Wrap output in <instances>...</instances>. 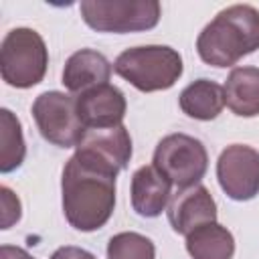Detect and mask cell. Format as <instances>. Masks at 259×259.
I'll use <instances>...</instances> for the list:
<instances>
[{
    "instance_id": "6da1fadb",
    "label": "cell",
    "mask_w": 259,
    "mask_h": 259,
    "mask_svg": "<svg viewBox=\"0 0 259 259\" xmlns=\"http://www.w3.org/2000/svg\"><path fill=\"white\" fill-rule=\"evenodd\" d=\"M115 178L117 172L73 154L61 178L63 212L67 223L81 231L91 233L101 229L115 208Z\"/></svg>"
},
{
    "instance_id": "7a4b0ae2",
    "label": "cell",
    "mask_w": 259,
    "mask_h": 259,
    "mask_svg": "<svg viewBox=\"0 0 259 259\" xmlns=\"http://www.w3.org/2000/svg\"><path fill=\"white\" fill-rule=\"evenodd\" d=\"M259 49V10L249 4L223 8L198 34V57L217 69L233 67Z\"/></svg>"
},
{
    "instance_id": "3957f363",
    "label": "cell",
    "mask_w": 259,
    "mask_h": 259,
    "mask_svg": "<svg viewBox=\"0 0 259 259\" xmlns=\"http://www.w3.org/2000/svg\"><path fill=\"white\" fill-rule=\"evenodd\" d=\"M182 69L180 53L166 45L125 49L113 63V71L144 93L170 89L180 79Z\"/></svg>"
},
{
    "instance_id": "277c9868",
    "label": "cell",
    "mask_w": 259,
    "mask_h": 259,
    "mask_svg": "<svg viewBox=\"0 0 259 259\" xmlns=\"http://www.w3.org/2000/svg\"><path fill=\"white\" fill-rule=\"evenodd\" d=\"M49 67V51L42 36L28 28L18 26L6 32L0 47V73L2 79L16 89L38 85Z\"/></svg>"
},
{
    "instance_id": "5b68a950",
    "label": "cell",
    "mask_w": 259,
    "mask_h": 259,
    "mask_svg": "<svg viewBox=\"0 0 259 259\" xmlns=\"http://www.w3.org/2000/svg\"><path fill=\"white\" fill-rule=\"evenodd\" d=\"M83 22L97 32H142L160 22L158 0H83L79 4Z\"/></svg>"
},
{
    "instance_id": "8992f818",
    "label": "cell",
    "mask_w": 259,
    "mask_h": 259,
    "mask_svg": "<svg viewBox=\"0 0 259 259\" xmlns=\"http://www.w3.org/2000/svg\"><path fill=\"white\" fill-rule=\"evenodd\" d=\"M152 166L164 174L170 184L188 188L200 184L208 168V154L200 140L188 134H170L154 150Z\"/></svg>"
},
{
    "instance_id": "52a82bcc",
    "label": "cell",
    "mask_w": 259,
    "mask_h": 259,
    "mask_svg": "<svg viewBox=\"0 0 259 259\" xmlns=\"http://www.w3.org/2000/svg\"><path fill=\"white\" fill-rule=\"evenodd\" d=\"M32 117L40 136L59 148H75L85 132L77 113V97L63 91H45L32 103Z\"/></svg>"
},
{
    "instance_id": "ba28073f",
    "label": "cell",
    "mask_w": 259,
    "mask_h": 259,
    "mask_svg": "<svg viewBox=\"0 0 259 259\" xmlns=\"http://www.w3.org/2000/svg\"><path fill=\"white\" fill-rule=\"evenodd\" d=\"M217 180L223 192L245 202L259 194V152L247 144L227 146L217 160Z\"/></svg>"
},
{
    "instance_id": "9c48e42d",
    "label": "cell",
    "mask_w": 259,
    "mask_h": 259,
    "mask_svg": "<svg viewBox=\"0 0 259 259\" xmlns=\"http://www.w3.org/2000/svg\"><path fill=\"white\" fill-rule=\"evenodd\" d=\"M75 154L93 160L113 172L127 168L132 158V138L123 123L113 127H89L83 132Z\"/></svg>"
},
{
    "instance_id": "30bf717a",
    "label": "cell",
    "mask_w": 259,
    "mask_h": 259,
    "mask_svg": "<svg viewBox=\"0 0 259 259\" xmlns=\"http://www.w3.org/2000/svg\"><path fill=\"white\" fill-rule=\"evenodd\" d=\"M125 95L109 83L91 87L77 95V113L85 130L119 125L125 117Z\"/></svg>"
},
{
    "instance_id": "8fae6325",
    "label": "cell",
    "mask_w": 259,
    "mask_h": 259,
    "mask_svg": "<svg viewBox=\"0 0 259 259\" xmlns=\"http://www.w3.org/2000/svg\"><path fill=\"white\" fill-rule=\"evenodd\" d=\"M168 221L174 233L186 237L196 227L217 221V202L202 184L180 188L168 204Z\"/></svg>"
},
{
    "instance_id": "7c38bea8",
    "label": "cell",
    "mask_w": 259,
    "mask_h": 259,
    "mask_svg": "<svg viewBox=\"0 0 259 259\" xmlns=\"http://www.w3.org/2000/svg\"><path fill=\"white\" fill-rule=\"evenodd\" d=\"M170 188H172L170 180L164 174H160L154 166L138 168L132 176V188H130L132 208L136 210V214L144 219L160 217L172 198Z\"/></svg>"
},
{
    "instance_id": "4fadbf2b",
    "label": "cell",
    "mask_w": 259,
    "mask_h": 259,
    "mask_svg": "<svg viewBox=\"0 0 259 259\" xmlns=\"http://www.w3.org/2000/svg\"><path fill=\"white\" fill-rule=\"evenodd\" d=\"M111 63L107 57L93 49H81L73 53L63 69V85L71 93H83L91 87L103 85L111 77Z\"/></svg>"
},
{
    "instance_id": "5bb4252c",
    "label": "cell",
    "mask_w": 259,
    "mask_h": 259,
    "mask_svg": "<svg viewBox=\"0 0 259 259\" xmlns=\"http://www.w3.org/2000/svg\"><path fill=\"white\" fill-rule=\"evenodd\" d=\"M225 105L239 117L259 115V69L235 67L225 81Z\"/></svg>"
},
{
    "instance_id": "9a60e30c",
    "label": "cell",
    "mask_w": 259,
    "mask_h": 259,
    "mask_svg": "<svg viewBox=\"0 0 259 259\" xmlns=\"http://www.w3.org/2000/svg\"><path fill=\"white\" fill-rule=\"evenodd\" d=\"M178 105L188 117L210 121L225 107V91L217 81L196 79L182 89L178 97Z\"/></svg>"
},
{
    "instance_id": "2e32d148",
    "label": "cell",
    "mask_w": 259,
    "mask_h": 259,
    "mask_svg": "<svg viewBox=\"0 0 259 259\" xmlns=\"http://www.w3.org/2000/svg\"><path fill=\"white\" fill-rule=\"evenodd\" d=\"M186 251L192 259H233L235 237L221 223H204L186 235Z\"/></svg>"
},
{
    "instance_id": "e0dca14e",
    "label": "cell",
    "mask_w": 259,
    "mask_h": 259,
    "mask_svg": "<svg viewBox=\"0 0 259 259\" xmlns=\"http://www.w3.org/2000/svg\"><path fill=\"white\" fill-rule=\"evenodd\" d=\"M26 144L20 119L6 107L0 109V172L8 174L22 166Z\"/></svg>"
},
{
    "instance_id": "ac0fdd59",
    "label": "cell",
    "mask_w": 259,
    "mask_h": 259,
    "mask_svg": "<svg viewBox=\"0 0 259 259\" xmlns=\"http://www.w3.org/2000/svg\"><path fill=\"white\" fill-rule=\"evenodd\" d=\"M107 259H156V247L146 235L123 231L109 239Z\"/></svg>"
},
{
    "instance_id": "d6986e66",
    "label": "cell",
    "mask_w": 259,
    "mask_h": 259,
    "mask_svg": "<svg viewBox=\"0 0 259 259\" xmlns=\"http://www.w3.org/2000/svg\"><path fill=\"white\" fill-rule=\"evenodd\" d=\"M0 202H2L0 225H2V229H10L14 223L20 221V214H22L20 198L8 186H0Z\"/></svg>"
},
{
    "instance_id": "ffe728a7",
    "label": "cell",
    "mask_w": 259,
    "mask_h": 259,
    "mask_svg": "<svg viewBox=\"0 0 259 259\" xmlns=\"http://www.w3.org/2000/svg\"><path fill=\"white\" fill-rule=\"evenodd\" d=\"M51 259H97V257L87 249H81L75 245H65V247H59L51 255Z\"/></svg>"
},
{
    "instance_id": "44dd1931",
    "label": "cell",
    "mask_w": 259,
    "mask_h": 259,
    "mask_svg": "<svg viewBox=\"0 0 259 259\" xmlns=\"http://www.w3.org/2000/svg\"><path fill=\"white\" fill-rule=\"evenodd\" d=\"M0 259H34L26 249L14 247V245H2L0 247Z\"/></svg>"
}]
</instances>
